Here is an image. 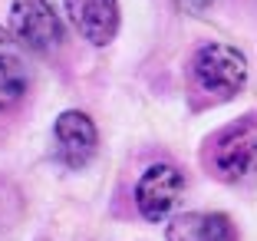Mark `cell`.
<instances>
[{"mask_svg": "<svg viewBox=\"0 0 257 241\" xmlns=\"http://www.w3.org/2000/svg\"><path fill=\"white\" fill-rule=\"evenodd\" d=\"M204 169L218 182H241L257 172V113H244L241 119L221 126L208 136L201 152Z\"/></svg>", "mask_w": 257, "mask_h": 241, "instance_id": "obj_1", "label": "cell"}, {"mask_svg": "<svg viewBox=\"0 0 257 241\" xmlns=\"http://www.w3.org/2000/svg\"><path fill=\"white\" fill-rule=\"evenodd\" d=\"M191 79L201 93L211 96V103H227L247 83V56L237 46L227 43H201L191 53Z\"/></svg>", "mask_w": 257, "mask_h": 241, "instance_id": "obj_2", "label": "cell"}, {"mask_svg": "<svg viewBox=\"0 0 257 241\" xmlns=\"http://www.w3.org/2000/svg\"><path fill=\"white\" fill-rule=\"evenodd\" d=\"M10 33L33 53H53L63 46L66 30L50 0H14L10 4Z\"/></svg>", "mask_w": 257, "mask_h": 241, "instance_id": "obj_3", "label": "cell"}, {"mask_svg": "<svg viewBox=\"0 0 257 241\" xmlns=\"http://www.w3.org/2000/svg\"><path fill=\"white\" fill-rule=\"evenodd\" d=\"M185 192V175L172 162L149 166L136 182V208L145 221H165Z\"/></svg>", "mask_w": 257, "mask_h": 241, "instance_id": "obj_4", "label": "cell"}, {"mask_svg": "<svg viewBox=\"0 0 257 241\" xmlns=\"http://www.w3.org/2000/svg\"><path fill=\"white\" fill-rule=\"evenodd\" d=\"M53 142H56V158L66 169H86L99 149L96 122L83 109H66L53 122Z\"/></svg>", "mask_w": 257, "mask_h": 241, "instance_id": "obj_5", "label": "cell"}, {"mask_svg": "<svg viewBox=\"0 0 257 241\" xmlns=\"http://www.w3.org/2000/svg\"><path fill=\"white\" fill-rule=\"evenodd\" d=\"M66 14L79 37L89 40L92 46H109L119 37V0H66Z\"/></svg>", "mask_w": 257, "mask_h": 241, "instance_id": "obj_6", "label": "cell"}, {"mask_svg": "<svg viewBox=\"0 0 257 241\" xmlns=\"http://www.w3.org/2000/svg\"><path fill=\"white\" fill-rule=\"evenodd\" d=\"M27 46L14 33L0 30V113H7L27 96L30 69H27Z\"/></svg>", "mask_w": 257, "mask_h": 241, "instance_id": "obj_7", "label": "cell"}, {"mask_svg": "<svg viewBox=\"0 0 257 241\" xmlns=\"http://www.w3.org/2000/svg\"><path fill=\"white\" fill-rule=\"evenodd\" d=\"M168 241H237V228L224 211H185L172 218Z\"/></svg>", "mask_w": 257, "mask_h": 241, "instance_id": "obj_8", "label": "cell"}, {"mask_svg": "<svg viewBox=\"0 0 257 241\" xmlns=\"http://www.w3.org/2000/svg\"><path fill=\"white\" fill-rule=\"evenodd\" d=\"M175 4H178L182 14H188V17H204L214 7V0H175Z\"/></svg>", "mask_w": 257, "mask_h": 241, "instance_id": "obj_9", "label": "cell"}, {"mask_svg": "<svg viewBox=\"0 0 257 241\" xmlns=\"http://www.w3.org/2000/svg\"><path fill=\"white\" fill-rule=\"evenodd\" d=\"M37 241H50V238H37Z\"/></svg>", "mask_w": 257, "mask_h": 241, "instance_id": "obj_10", "label": "cell"}]
</instances>
